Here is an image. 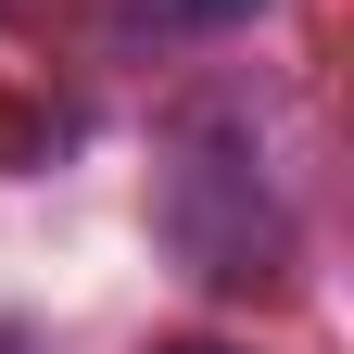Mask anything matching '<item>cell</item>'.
I'll return each instance as SVG.
<instances>
[{"label": "cell", "instance_id": "6da1fadb", "mask_svg": "<svg viewBox=\"0 0 354 354\" xmlns=\"http://www.w3.org/2000/svg\"><path fill=\"white\" fill-rule=\"evenodd\" d=\"M127 26H152V38H215V26H241V13H266V0H114Z\"/></svg>", "mask_w": 354, "mask_h": 354}, {"label": "cell", "instance_id": "7a4b0ae2", "mask_svg": "<svg viewBox=\"0 0 354 354\" xmlns=\"http://www.w3.org/2000/svg\"><path fill=\"white\" fill-rule=\"evenodd\" d=\"M177 354H228V342H177Z\"/></svg>", "mask_w": 354, "mask_h": 354}]
</instances>
